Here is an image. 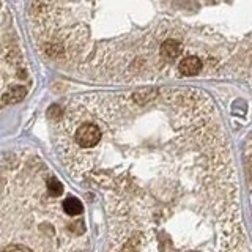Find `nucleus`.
<instances>
[{
  "label": "nucleus",
  "instance_id": "f257e3e1",
  "mask_svg": "<svg viewBox=\"0 0 252 252\" xmlns=\"http://www.w3.org/2000/svg\"><path fill=\"white\" fill-rule=\"evenodd\" d=\"M102 137L101 128L94 123H82L79 128L76 129L74 134V140L77 147L81 148H93L96 147Z\"/></svg>",
  "mask_w": 252,
  "mask_h": 252
},
{
  "label": "nucleus",
  "instance_id": "f03ea898",
  "mask_svg": "<svg viewBox=\"0 0 252 252\" xmlns=\"http://www.w3.org/2000/svg\"><path fill=\"white\" fill-rule=\"evenodd\" d=\"M202 60L197 55H188L180 62L178 69L183 76H197L202 71Z\"/></svg>",
  "mask_w": 252,
  "mask_h": 252
},
{
  "label": "nucleus",
  "instance_id": "7ed1b4c3",
  "mask_svg": "<svg viewBox=\"0 0 252 252\" xmlns=\"http://www.w3.org/2000/svg\"><path fill=\"white\" fill-rule=\"evenodd\" d=\"M161 55L165 60H177L181 54H183V44L181 41H177V39H165V41L161 44Z\"/></svg>",
  "mask_w": 252,
  "mask_h": 252
},
{
  "label": "nucleus",
  "instance_id": "20e7f679",
  "mask_svg": "<svg viewBox=\"0 0 252 252\" xmlns=\"http://www.w3.org/2000/svg\"><path fill=\"white\" fill-rule=\"evenodd\" d=\"M26 94L27 89L24 85H13L6 92H3V94L0 96V101H2V104H16V102L26 98Z\"/></svg>",
  "mask_w": 252,
  "mask_h": 252
},
{
  "label": "nucleus",
  "instance_id": "39448f33",
  "mask_svg": "<svg viewBox=\"0 0 252 252\" xmlns=\"http://www.w3.org/2000/svg\"><path fill=\"white\" fill-rule=\"evenodd\" d=\"M63 210H65L66 215L69 216H76V215H81L84 207L79 199L76 197H66L65 200H63Z\"/></svg>",
  "mask_w": 252,
  "mask_h": 252
},
{
  "label": "nucleus",
  "instance_id": "423d86ee",
  "mask_svg": "<svg viewBox=\"0 0 252 252\" xmlns=\"http://www.w3.org/2000/svg\"><path fill=\"white\" fill-rule=\"evenodd\" d=\"M47 191H49L52 197H60L63 194V185L57 178H51L47 181Z\"/></svg>",
  "mask_w": 252,
  "mask_h": 252
},
{
  "label": "nucleus",
  "instance_id": "0eeeda50",
  "mask_svg": "<svg viewBox=\"0 0 252 252\" xmlns=\"http://www.w3.org/2000/svg\"><path fill=\"white\" fill-rule=\"evenodd\" d=\"M3 252H33L30 248L26 246H19V244H14V246H8L3 249Z\"/></svg>",
  "mask_w": 252,
  "mask_h": 252
},
{
  "label": "nucleus",
  "instance_id": "6e6552de",
  "mask_svg": "<svg viewBox=\"0 0 252 252\" xmlns=\"http://www.w3.org/2000/svg\"><path fill=\"white\" fill-rule=\"evenodd\" d=\"M47 114H49V117H60L62 115V109L59 106H52Z\"/></svg>",
  "mask_w": 252,
  "mask_h": 252
}]
</instances>
